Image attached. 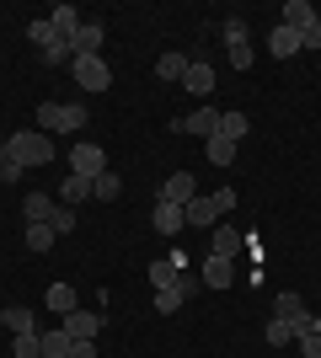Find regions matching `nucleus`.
Returning a JSON list of instances; mask_svg holds the SVG:
<instances>
[{
	"label": "nucleus",
	"instance_id": "obj_1",
	"mask_svg": "<svg viewBox=\"0 0 321 358\" xmlns=\"http://www.w3.org/2000/svg\"><path fill=\"white\" fill-rule=\"evenodd\" d=\"M6 150H11V161L22 166V171H32V166H48L54 155H59V145L43 134V129H22V134L6 139Z\"/></svg>",
	"mask_w": 321,
	"mask_h": 358
},
{
	"label": "nucleus",
	"instance_id": "obj_2",
	"mask_svg": "<svg viewBox=\"0 0 321 358\" xmlns=\"http://www.w3.org/2000/svg\"><path fill=\"white\" fill-rule=\"evenodd\" d=\"M230 209H236V187H220V193H199L183 209V220H187V230H214Z\"/></svg>",
	"mask_w": 321,
	"mask_h": 358
},
{
	"label": "nucleus",
	"instance_id": "obj_3",
	"mask_svg": "<svg viewBox=\"0 0 321 358\" xmlns=\"http://www.w3.org/2000/svg\"><path fill=\"white\" fill-rule=\"evenodd\" d=\"M38 129H43L48 139L54 134H80V129H86V107L80 102H43L38 107Z\"/></svg>",
	"mask_w": 321,
	"mask_h": 358
},
{
	"label": "nucleus",
	"instance_id": "obj_4",
	"mask_svg": "<svg viewBox=\"0 0 321 358\" xmlns=\"http://www.w3.org/2000/svg\"><path fill=\"white\" fill-rule=\"evenodd\" d=\"M220 38H225V48H230V64H236V70H252V38H246L241 16H225V22H220Z\"/></svg>",
	"mask_w": 321,
	"mask_h": 358
},
{
	"label": "nucleus",
	"instance_id": "obj_5",
	"mask_svg": "<svg viewBox=\"0 0 321 358\" xmlns=\"http://www.w3.org/2000/svg\"><path fill=\"white\" fill-rule=\"evenodd\" d=\"M204 278H193V273H183V278H171L166 289H155V315H177L187 305V294H193V289H199Z\"/></svg>",
	"mask_w": 321,
	"mask_h": 358
},
{
	"label": "nucleus",
	"instance_id": "obj_6",
	"mask_svg": "<svg viewBox=\"0 0 321 358\" xmlns=\"http://www.w3.org/2000/svg\"><path fill=\"white\" fill-rule=\"evenodd\" d=\"M70 70H76L80 91H107V86H113V70H107L102 54H92V59H70Z\"/></svg>",
	"mask_w": 321,
	"mask_h": 358
},
{
	"label": "nucleus",
	"instance_id": "obj_7",
	"mask_svg": "<svg viewBox=\"0 0 321 358\" xmlns=\"http://www.w3.org/2000/svg\"><path fill=\"white\" fill-rule=\"evenodd\" d=\"M171 134H204V139H214V134H220V107L204 102L199 113H187V118H171Z\"/></svg>",
	"mask_w": 321,
	"mask_h": 358
},
{
	"label": "nucleus",
	"instance_id": "obj_8",
	"mask_svg": "<svg viewBox=\"0 0 321 358\" xmlns=\"http://www.w3.org/2000/svg\"><path fill=\"white\" fill-rule=\"evenodd\" d=\"M273 315H284V321H290V327H294V337H300V331H311V321H316V315L306 310V299L294 294V289H284V294L273 299Z\"/></svg>",
	"mask_w": 321,
	"mask_h": 358
},
{
	"label": "nucleus",
	"instance_id": "obj_9",
	"mask_svg": "<svg viewBox=\"0 0 321 358\" xmlns=\"http://www.w3.org/2000/svg\"><path fill=\"white\" fill-rule=\"evenodd\" d=\"M70 171H76V177H102L107 171V155H102V145H76L70 150Z\"/></svg>",
	"mask_w": 321,
	"mask_h": 358
},
{
	"label": "nucleus",
	"instance_id": "obj_10",
	"mask_svg": "<svg viewBox=\"0 0 321 358\" xmlns=\"http://www.w3.org/2000/svg\"><path fill=\"white\" fill-rule=\"evenodd\" d=\"M199 198V182H193V171H171L166 187H161V203H177V209H187Z\"/></svg>",
	"mask_w": 321,
	"mask_h": 358
},
{
	"label": "nucleus",
	"instance_id": "obj_11",
	"mask_svg": "<svg viewBox=\"0 0 321 358\" xmlns=\"http://www.w3.org/2000/svg\"><path fill=\"white\" fill-rule=\"evenodd\" d=\"M102 38H107L102 22H86V27L70 38V54H76V59H92V54H102Z\"/></svg>",
	"mask_w": 321,
	"mask_h": 358
},
{
	"label": "nucleus",
	"instance_id": "obj_12",
	"mask_svg": "<svg viewBox=\"0 0 321 358\" xmlns=\"http://www.w3.org/2000/svg\"><path fill=\"white\" fill-rule=\"evenodd\" d=\"M241 246H246V236H241V230H230V224H214L209 257H225V262H236V257H241Z\"/></svg>",
	"mask_w": 321,
	"mask_h": 358
},
{
	"label": "nucleus",
	"instance_id": "obj_13",
	"mask_svg": "<svg viewBox=\"0 0 321 358\" xmlns=\"http://www.w3.org/2000/svg\"><path fill=\"white\" fill-rule=\"evenodd\" d=\"M22 214H27V224H54V214H59V198L27 193V198H22Z\"/></svg>",
	"mask_w": 321,
	"mask_h": 358
},
{
	"label": "nucleus",
	"instance_id": "obj_14",
	"mask_svg": "<svg viewBox=\"0 0 321 358\" xmlns=\"http://www.w3.org/2000/svg\"><path fill=\"white\" fill-rule=\"evenodd\" d=\"M268 48H273V59H294V54H306V43H300V32H294V27H284V22L273 27Z\"/></svg>",
	"mask_w": 321,
	"mask_h": 358
},
{
	"label": "nucleus",
	"instance_id": "obj_15",
	"mask_svg": "<svg viewBox=\"0 0 321 358\" xmlns=\"http://www.w3.org/2000/svg\"><path fill=\"white\" fill-rule=\"evenodd\" d=\"M321 16H316V6L311 0H284V27H294V32H306V27H316Z\"/></svg>",
	"mask_w": 321,
	"mask_h": 358
},
{
	"label": "nucleus",
	"instance_id": "obj_16",
	"mask_svg": "<svg viewBox=\"0 0 321 358\" xmlns=\"http://www.w3.org/2000/svg\"><path fill=\"white\" fill-rule=\"evenodd\" d=\"M48 22H54V32H59L64 43H70V38H76V32L86 27V16H80L76 6H54V11H48Z\"/></svg>",
	"mask_w": 321,
	"mask_h": 358
},
{
	"label": "nucleus",
	"instance_id": "obj_17",
	"mask_svg": "<svg viewBox=\"0 0 321 358\" xmlns=\"http://www.w3.org/2000/svg\"><path fill=\"white\" fill-rule=\"evenodd\" d=\"M86 198H92V177H76V171H70V177L59 182V203L64 209H80Z\"/></svg>",
	"mask_w": 321,
	"mask_h": 358
},
{
	"label": "nucleus",
	"instance_id": "obj_18",
	"mask_svg": "<svg viewBox=\"0 0 321 358\" xmlns=\"http://www.w3.org/2000/svg\"><path fill=\"white\" fill-rule=\"evenodd\" d=\"M183 86L193 91V96H209V91H214V70H209L204 59H187V75H183Z\"/></svg>",
	"mask_w": 321,
	"mask_h": 358
},
{
	"label": "nucleus",
	"instance_id": "obj_19",
	"mask_svg": "<svg viewBox=\"0 0 321 358\" xmlns=\"http://www.w3.org/2000/svg\"><path fill=\"white\" fill-rule=\"evenodd\" d=\"M0 321L11 327V337H32V331H38V321H32L27 305H6V310H0Z\"/></svg>",
	"mask_w": 321,
	"mask_h": 358
},
{
	"label": "nucleus",
	"instance_id": "obj_20",
	"mask_svg": "<svg viewBox=\"0 0 321 358\" xmlns=\"http://www.w3.org/2000/svg\"><path fill=\"white\" fill-rule=\"evenodd\" d=\"M199 278H204V289H230V278H236V268H230L225 257H209Z\"/></svg>",
	"mask_w": 321,
	"mask_h": 358
},
{
	"label": "nucleus",
	"instance_id": "obj_21",
	"mask_svg": "<svg viewBox=\"0 0 321 358\" xmlns=\"http://www.w3.org/2000/svg\"><path fill=\"white\" fill-rule=\"evenodd\" d=\"M64 331H70V343H76V337H97V331H102V315L70 310V315H64Z\"/></svg>",
	"mask_w": 321,
	"mask_h": 358
},
{
	"label": "nucleus",
	"instance_id": "obj_22",
	"mask_svg": "<svg viewBox=\"0 0 321 358\" xmlns=\"http://www.w3.org/2000/svg\"><path fill=\"white\" fill-rule=\"evenodd\" d=\"M171 278H183V257H155V262H150V284L166 289Z\"/></svg>",
	"mask_w": 321,
	"mask_h": 358
},
{
	"label": "nucleus",
	"instance_id": "obj_23",
	"mask_svg": "<svg viewBox=\"0 0 321 358\" xmlns=\"http://www.w3.org/2000/svg\"><path fill=\"white\" fill-rule=\"evenodd\" d=\"M155 230H161V236H177V230H187L183 209H177V203H155Z\"/></svg>",
	"mask_w": 321,
	"mask_h": 358
},
{
	"label": "nucleus",
	"instance_id": "obj_24",
	"mask_svg": "<svg viewBox=\"0 0 321 358\" xmlns=\"http://www.w3.org/2000/svg\"><path fill=\"white\" fill-rule=\"evenodd\" d=\"M204 155H209V166H230L236 161V139H225V134L204 139Z\"/></svg>",
	"mask_w": 321,
	"mask_h": 358
},
{
	"label": "nucleus",
	"instance_id": "obj_25",
	"mask_svg": "<svg viewBox=\"0 0 321 358\" xmlns=\"http://www.w3.org/2000/svg\"><path fill=\"white\" fill-rule=\"evenodd\" d=\"M118 193H123V177L113 171V166H107L102 177L92 182V198H102V203H118Z\"/></svg>",
	"mask_w": 321,
	"mask_h": 358
},
{
	"label": "nucleus",
	"instance_id": "obj_26",
	"mask_svg": "<svg viewBox=\"0 0 321 358\" xmlns=\"http://www.w3.org/2000/svg\"><path fill=\"white\" fill-rule=\"evenodd\" d=\"M155 75H161V80H183L187 75V54H161V59H155Z\"/></svg>",
	"mask_w": 321,
	"mask_h": 358
},
{
	"label": "nucleus",
	"instance_id": "obj_27",
	"mask_svg": "<svg viewBox=\"0 0 321 358\" xmlns=\"http://www.w3.org/2000/svg\"><path fill=\"white\" fill-rule=\"evenodd\" d=\"M38 343H43V358H70V331H43V337H38Z\"/></svg>",
	"mask_w": 321,
	"mask_h": 358
},
{
	"label": "nucleus",
	"instance_id": "obj_28",
	"mask_svg": "<svg viewBox=\"0 0 321 358\" xmlns=\"http://www.w3.org/2000/svg\"><path fill=\"white\" fill-rule=\"evenodd\" d=\"M48 310L70 315V310H76V289H70V284H48Z\"/></svg>",
	"mask_w": 321,
	"mask_h": 358
},
{
	"label": "nucleus",
	"instance_id": "obj_29",
	"mask_svg": "<svg viewBox=\"0 0 321 358\" xmlns=\"http://www.w3.org/2000/svg\"><path fill=\"white\" fill-rule=\"evenodd\" d=\"M262 337H268V343H273V348H290V343H294V327H290V321H284V315H273V321L262 327Z\"/></svg>",
	"mask_w": 321,
	"mask_h": 358
},
{
	"label": "nucleus",
	"instance_id": "obj_30",
	"mask_svg": "<svg viewBox=\"0 0 321 358\" xmlns=\"http://www.w3.org/2000/svg\"><path fill=\"white\" fill-rule=\"evenodd\" d=\"M48 246H54V230H48V224H27V252L43 257Z\"/></svg>",
	"mask_w": 321,
	"mask_h": 358
},
{
	"label": "nucleus",
	"instance_id": "obj_31",
	"mask_svg": "<svg viewBox=\"0 0 321 358\" xmlns=\"http://www.w3.org/2000/svg\"><path fill=\"white\" fill-rule=\"evenodd\" d=\"M220 134L241 145V139H246V113H220Z\"/></svg>",
	"mask_w": 321,
	"mask_h": 358
},
{
	"label": "nucleus",
	"instance_id": "obj_32",
	"mask_svg": "<svg viewBox=\"0 0 321 358\" xmlns=\"http://www.w3.org/2000/svg\"><path fill=\"white\" fill-rule=\"evenodd\" d=\"M43 331H32V337H11V358H43V343H38Z\"/></svg>",
	"mask_w": 321,
	"mask_h": 358
},
{
	"label": "nucleus",
	"instance_id": "obj_33",
	"mask_svg": "<svg viewBox=\"0 0 321 358\" xmlns=\"http://www.w3.org/2000/svg\"><path fill=\"white\" fill-rule=\"evenodd\" d=\"M294 348H300L306 358H321V331H316V327H311V331H300V337H294Z\"/></svg>",
	"mask_w": 321,
	"mask_h": 358
},
{
	"label": "nucleus",
	"instance_id": "obj_34",
	"mask_svg": "<svg viewBox=\"0 0 321 358\" xmlns=\"http://www.w3.org/2000/svg\"><path fill=\"white\" fill-rule=\"evenodd\" d=\"M48 230H54V236H64V230H76V209H64V203H59V214H54V224H48Z\"/></svg>",
	"mask_w": 321,
	"mask_h": 358
},
{
	"label": "nucleus",
	"instance_id": "obj_35",
	"mask_svg": "<svg viewBox=\"0 0 321 358\" xmlns=\"http://www.w3.org/2000/svg\"><path fill=\"white\" fill-rule=\"evenodd\" d=\"M70 358H97V337H76V343H70Z\"/></svg>",
	"mask_w": 321,
	"mask_h": 358
},
{
	"label": "nucleus",
	"instance_id": "obj_36",
	"mask_svg": "<svg viewBox=\"0 0 321 358\" xmlns=\"http://www.w3.org/2000/svg\"><path fill=\"white\" fill-rule=\"evenodd\" d=\"M300 43H306V48H321V22H316V27H306V32H300Z\"/></svg>",
	"mask_w": 321,
	"mask_h": 358
},
{
	"label": "nucleus",
	"instance_id": "obj_37",
	"mask_svg": "<svg viewBox=\"0 0 321 358\" xmlns=\"http://www.w3.org/2000/svg\"><path fill=\"white\" fill-rule=\"evenodd\" d=\"M311 327H316V331H321V315H316V321H311Z\"/></svg>",
	"mask_w": 321,
	"mask_h": 358
},
{
	"label": "nucleus",
	"instance_id": "obj_38",
	"mask_svg": "<svg viewBox=\"0 0 321 358\" xmlns=\"http://www.w3.org/2000/svg\"><path fill=\"white\" fill-rule=\"evenodd\" d=\"M294 358H306V353H294Z\"/></svg>",
	"mask_w": 321,
	"mask_h": 358
}]
</instances>
